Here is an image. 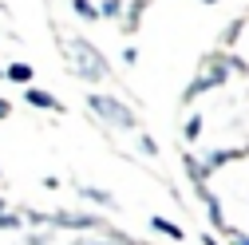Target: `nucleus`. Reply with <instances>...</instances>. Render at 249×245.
I'll use <instances>...</instances> for the list:
<instances>
[{"label":"nucleus","instance_id":"7","mask_svg":"<svg viewBox=\"0 0 249 245\" xmlns=\"http://www.w3.org/2000/svg\"><path fill=\"white\" fill-rule=\"evenodd\" d=\"M150 229L162 233V237H170V241H186V229H182L178 222H170V218H159V213L150 218Z\"/></svg>","mask_w":249,"mask_h":245},{"label":"nucleus","instance_id":"5","mask_svg":"<svg viewBox=\"0 0 249 245\" xmlns=\"http://www.w3.org/2000/svg\"><path fill=\"white\" fill-rule=\"evenodd\" d=\"M24 103L36 107V111H64V103H59L52 91H44V87H24Z\"/></svg>","mask_w":249,"mask_h":245},{"label":"nucleus","instance_id":"18","mask_svg":"<svg viewBox=\"0 0 249 245\" xmlns=\"http://www.w3.org/2000/svg\"><path fill=\"white\" fill-rule=\"evenodd\" d=\"M0 213H8V202H4V198H0Z\"/></svg>","mask_w":249,"mask_h":245},{"label":"nucleus","instance_id":"15","mask_svg":"<svg viewBox=\"0 0 249 245\" xmlns=\"http://www.w3.org/2000/svg\"><path fill=\"white\" fill-rule=\"evenodd\" d=\"M139 150H142V155H150V158H154V155H159V142H154L150 135H139Z\"/></svg>","mask_w":249,"mask_h":245},{"label":"nucleus","instance_id":"1","mask_svg":"<svg viewBox=\"0 0 249 245\" xmlns=\"http://www.w3.org/2000/svg\"><path fill=\"white\" fill-rule=\"evenodd\" d=\"M59 52L68 55V64H71V71L83 79V83H103V79H111V68H107V55L91 44V40H83V36H71V32H64L59 36Z\"/></svg>","mask_w":249,"mask_h":245},{"label":"nucleus","instance_id":"20","mask_svg":"<svg viewBox=\"0 0 249 245\" xmlns=\"http://www.w3.org/2000/svg\"><path fill=\"white\" fill-rule=\"evenodd\" d=\"M0 79H4V68H0Z\"/></svg>","mask_w":249,"mask_h":245},{"label":"nucleus","instance_id":"17","mask_svg":"<svg viewBox=\"0 0 249 245\" xmlns=\"http://www.w3.org/2000/svg\"><path fill=\"white\" fill-rule=\"evenodd\" d=\"M8 115H12V103H8V99H4V95H0V122H4V119H8Z\"/></svg>","mask_w":249,"mask_h":245},{"label":"nucleus","instance_id":"4","mask_svg":"<svg viewBox=\"0 0 249 245\" xmlns=\"http://www.w3.org/2000/svg\"><path fill=\"white\" fill-rule=\"evenodd\" d=\"M48 222L59 226V229H79V233H103L107 222L95 218V213H75V210H59V213H48Z\"/></svg>","mask_w":249,"mask_h":245},{"label":"nucleus","instance_id":"8","mask_svg":"<svg viewBox=\"0 0 249 245\" xmlns=\"http://www.w3.org/2000/svg\"><path fill=\"white\" fill-rule=\"evenodd\" d=\"M79 198H83V202H95V206H103V210H115V206H119L111 190H95V186H79Z\"/></svg>","mask_w":249,"mask_h":245},{"label":"nucleus","instance_id":"6","mask_svg":"<svg viewBox=\"0 0 249 245\" xmlns=\"http://www.w3.org/2000/svg\"><path fill=\"white\" fill-rule=\"evenodd\" d=\"M4 79H8V83H20V87H32L36 68H32V64H24V59H16V64L4 68Z\"/></svg>","mask_w":249,"mask_h":245},{"label":"nucleus","instance_id":"21","mask_svg":"<svg viewBox=\"0 0 249 245\" xmlns=\"http://www.w3.org/2000/svg\"><path fill=\"white\" fill-rule=\"evenodd\" d=\"M0 174H4V170H0Z\"/></svg>","mask_w":249,"mask_h":245},{"label":"nucleus","instance_id":"13","mask_svg":"<svg viewBox=\"0 0 249 245\" xmlns=\"http://www.w3.org/2000/svg\"><path fill=\"white\" fill-rule=\"evenodd\" d=\"M146 12V0H131V16L127 20H123V28H127V32H135V28H139V16Z\"/></svg>","mask_w":249,"mask_h":245},{"label":"nucleus","instance_id":"9","mask_svg":"<svg viewBox=\"0 0 249 245\" xmlns=\"http://www.w3.org/2000/svg\"><path fill=\"white\" fill-rule=\"evenodd\" d=\"M202 122H206V119H202V115L194 111L190 119L182 122V139H186V142H198V139H202Z\"/></svg>","mask_w":249,"mask_h":245},{"label":"nucleus","instance_id":"2","mask_svg":"<svg viewBox=\"0 0 249 245\" xmlns=\"http://www.w3.org/2000/svg\"><path fill=\"white\" fill-rule=\"evenodd\" d=\"M87 111L95 115L99 122L115 127V131H139V115L123 99H115V95H99V91H91V95H87Z\"/></svg>","mask_w":249,"mask_h":245},{"label":"nucleus","instance_id":"14","mask_svg":"<svg viewBox=\"0 0 249 245\" xmlns=\"http://www.w3.org/2000/svg\"><path fill=\"white\" fill-rule=\"evenodd\" d=\"M222 233L230 237V245H249V233H241V229H233V226H226Z\"/></svg>","mask_w":249,"mask_h":245},{"label":"nucleus","instance_id":"11","mask_svg":"<svg viewBox=\"0 0 249 245\" xmlns=\"http://www.w3.org/2000/svg\"><path fill=\"white\" fill-rule=\"evenodd\" d=\"M123 12H127L123 0H99V20H119Z\"/></svg>","mask_w":249,"mask_h":245},{"label":"nucleus","instance_id":"12","mask_svg":"<svg viewBox=\"0 0 249 245\" xmlns=\"http://www.w3.org/2000/svg\"><path fill=\"white\" fill-rule=\"evenodd\" d=\"M28 222H24V213H0V233H16V229H24Z\"/></svg>","mask_w":249,"mask_h":245},{"label":"nucleus","instance_id":"10","mask_svg":"<svg viewBox=\"0 0 249 245\" xmlns=\"http://www.w3.org/2000/svg\"><path fill=\"white\" fill-rule=\"evenodd\" d=\"M71 12H75L79 20H87V24L99 20V4H91V0H71Z\"/></svg>","mask_w":249,"mask_h":245},{"label":"nucleus","instance_id":"3","mask_svg":"<svg viewBox=\"0 0 249 245\" xmlns=\"http://www.w3.org/2000/svg\"><path fill=\"white\" fill-rule=\"evenodd\" d=\"M230 68H237L241 71V64H233V59H226V55H210L206 64H202V71H198V79L182 91V99L190 103V99H198V95H206V91H217V87H226V79H230Z\"/></svg>","mask_w":249,"mask_h":245},{"label":"nucleus","instance_id":"16","mask_svg":"<svg viewBox=\"0 0 249 245\" xmlns=\"http://www.w3.org/2000/svg\"><path fill=\"white\" fill-rule=\"evenodd\" d=\"M123 64H139V52L135 48H123Z\"/></svg>","mask_w":249,"mask_h":245},{"label":"nucleus","instance_id":"19","mask_svg":"<svg viewBox=\"0 0 249 245\" xmlns=\"http://www.w3.org/2000/svg\"><path fill=\"white\" fill-rule=\"evenodd\" d=\"M202 4H217V0H202Z\"/></svg>","mask_w":249,"mask_h":245}]
</instances>
